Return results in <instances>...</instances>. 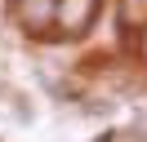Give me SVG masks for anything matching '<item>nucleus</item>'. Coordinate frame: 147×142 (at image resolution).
I'll use <instances>...</instances> for the list:
<instances>
[{"mask_svg": "<svg viewBox=\"0 0 147 142\" xmlns=\"http://www.w3.org/2000/svg\"><path fill=\"white\" fill-rule=\"evenodd\" d=\"M94 9H98V0H54V18L63 22L67 36H80L85 27H89Z\"/></svg>", "mask_w": 147, "mask_h": 142, "instance_id": "obj_1", "label": "nucleus"}, {"mask_svg": "<svg viewBox=\"0 0 147 142\" xmlns=\"http://www.w3.org/2000/svg\"><path fill=\"white\" fill-rule=\"evenodd\" d=\"M13 13L27 31H45L54 22V0H13Z\"/></svg>", "mask_w": 147, "mask_h": 142, "instance_id": "obj_2", "label": "nucleus"}, {"mask_svg": "<svg viewBox=\"0 0 147 142\" xmlns=\"http://www.w3.org/2000/svg\"><path fill=\"white\" fill-rule=\"evenodd\" d=\"M120 22L125 27H143L147 22V0H120Z\"/></svg>", "mask_w": 147, "mask_h": 142, "instance_id": "obj_3", "label": "nucleus"}, {"mask_svg": "<svg viewBox=\"0 0 147 142\" xmlns=\"http://www.w3.org/2000/svg\"><path fill=\"white\" fill-rule=\"evenodd\" d=\"M143 58H147V36H143Z\"/></svg>", "mask_w": 147, "mask_h": 142, "instance_id": "obj_4", "label": "nucleus"}]
</instances>
